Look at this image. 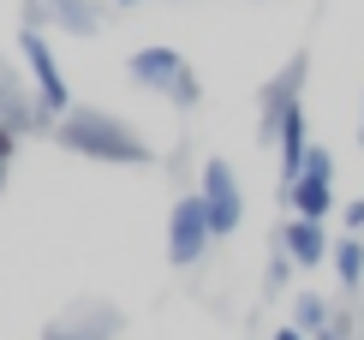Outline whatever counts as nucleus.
I'll return each instance as SVG.
<instances>
[{"label": "nucleus", "mask_w": 364, "mask_h": 340, "mask_svg": "<svg viewBox=\"0 0 364 340\" xmlns=\"http://www.w3.org/2000/svg\"><path fill=\"white\" fill-rule=\"evenodd\" d=\"M287 203H293L299 221H323L328 209H335V161L323 156V149H311V161H305V174H299L293 185H287Z\"/></svg>", "instance_id": "20e7f679"}, {"label": "nucleus", "mask_w": 364, "mask_h": 340, "mask_svg": "<svg viewBox=\"0 0 364 340\" xmlns=\"http://www.w3.org/2000/svg\"><path fill=\"white\" fill-rule=\"evenodd\" d=\"M18 48H24V60H30V78H36V107H42L48 119H66V114H72L66 72H60L54 48L42 42V30H24V36H18Z\"/></svg>", "instance_id": "f03ea898"}, {"label": "nucleus", "mask_w": 364, "mask_h": 340, "mask_svg": "<svg viewBox=\"0 0 364 340\" xmlns=\"http://www.w3.org/2000/svg\"><path fill=\"white\" fill-rule=\"evenodd\" d=\"M335 275H341V287H358L364 281V245L358 239H341L335 245Z\"/></svg>", "instance_id": "1a4fd4ad"}, {"label": "nucleus", "mask_w": 364, "mask_h": 340, "mask_svg": "<svg viewBox=\"0 0 364 340\" xmlns=\"http://www.w3.org/2000/svg\"><path fill=\"white\" fill-rule=\"evenodd\" d=\"M60 144H66V149H78V156H90V161H114V167L156 161V149H149L144 137L126 126V119L96 114V107H72V114L60 119Z\"/></svg>", "instance_id": "f257e3e1"}, {"label": "nucleus", "mask_w": 364, "mask_h": 340, "mask_svg": "<svg viewBox=\"0 0 364 340\" xmlns=\"http://www.w3.org/2000/svg\"><path fill=\"white\" fill-rule=\"evenodd\" d=\"M168 96H173V107H191V102H197V78L186 72V78H179V84L168 90Z\"/></svg>", "instance_id": "9d476101"}, {"label": "nucleus", "mask_w": 364, "mask_h": 340, "mask_svg": "<svg viewBox=\"0 0 364 340\" xmlns=\"http://www.w3.org/2000/svg\"><path fill=\"white\" fill-rule=\"evenodd\" d=\"M341 221H346V227H353V239L364 233V197H353V203H346V209H341Z\"/></svg>", "instance_id": "9b49d317"}, {"label": "nucleus", "mask_w": 364, "mask_h": 340, "mask_svg": "<svg viewBox=\"0 0 364 340\" xmlns=\"http://www.w3.org/2000/svg\"><path fill=\"white\" fill-rule=\"evenodd\" d=\"M203 209H209V227H215V239L221 233H233L239 227V215H245V197H239V179H233V167L227 161H209L203 167Z\"/></svg>", "instance_id": "39448f33"}, {"label": "nucleus", "mask_w": 364, "mask_h": 340, "mask_svg": "<svg viewBox=\"0 0 364 340\" xmlns=\"http://www.w3.org/2000/svg\"><path fill=\"white\" fill-rule=\"evenodd\" d=\"M275 340H311V334H299V329H293V322H287V329H281Z\"/></svg>", "instance_id": "ddd939ff"}, {"label": "nucleus", "mask_w": 364, "mask_h": 340, "mask_svg": "<svg viewBox=\"0 0 364 340\" xmlns=\"http://www.w3.org/2000/svg\"><path fill=\"white\" fill-rule=\"evenodd\" d=\"M6 161H12V132L0 126V185H6Z\"/></svg>", "instance_id": "f8f14e48"}, {"label": "nucleus", "mask_w": 364, "mask_h": 340, "mask_svg": "<svg viewBox=\"0 0 364 340\" xmlns=\"http://www.w3.org/2000/svg\"><path fill=\"white\" fill-rule=\"evenodd\" d=\"M126 66H132V78H138L144 90H161V96H168V90L186 78V60H179L173 48H138Z\"/></svg>", "instance_id": "423d86ee"}, {"label": "nucleus", "mask_w": 364, "mask_h": 340, "mask_svg": "<svg viewBox=\"0 0 364 340\" xmlns=\"http://www.w3.org/2000/svg\"><path fill=\"white\" fill-rule=\"evenodd\" d=\"M114 6H138V0H114Z\"/></svg>", "instance_id": "4468645a"}, {"label": "nucleus", "mask_w": 364, "mask_h": 340, "mask_svg": "<svg viewBox=\"0 0 364 340\" xmlns=\"http://www.w3.org/2000/svg\"><path fill=\"white\" fill-rule=\"evenodd\" d=\"M328 322H335V311H328L323 292H305V299L293 304V329H299V334H316V340H323V334H328Z\"/></svg>", "instance_id": "6e6552de"}, {"label": "nucleus", "mask_w": 364, "mask_h": 340, "mask_svg": "<svg viewBox=\"0 0 364 340\" xmlns=\"http://www.w3.org/2000/svg\"><path fill=\"white\" fill-rule=\"evenodd\" d=\"M281 251H287V262H299V269H316V262L328 257V233H323V221H287L281 227Z\"/></svg>", "instance_id": "0eeeda50"}, {"label": "nucleus", "mask_w": 364, "mask_h": 340, "mask_svg": "<svg viewBox=\"0 0 364 340\" xmlns=\"http://www.w3.org/2000/svg\"><path fill=\"white\" fill-rule=\"evenodd\" d=\"M209 239H215V227H209L203 197H179L173 215H168V257H173V269H191V262H203Z\"/></svg>", "instance_id": "7ed1b4c3"}]
</instances>
